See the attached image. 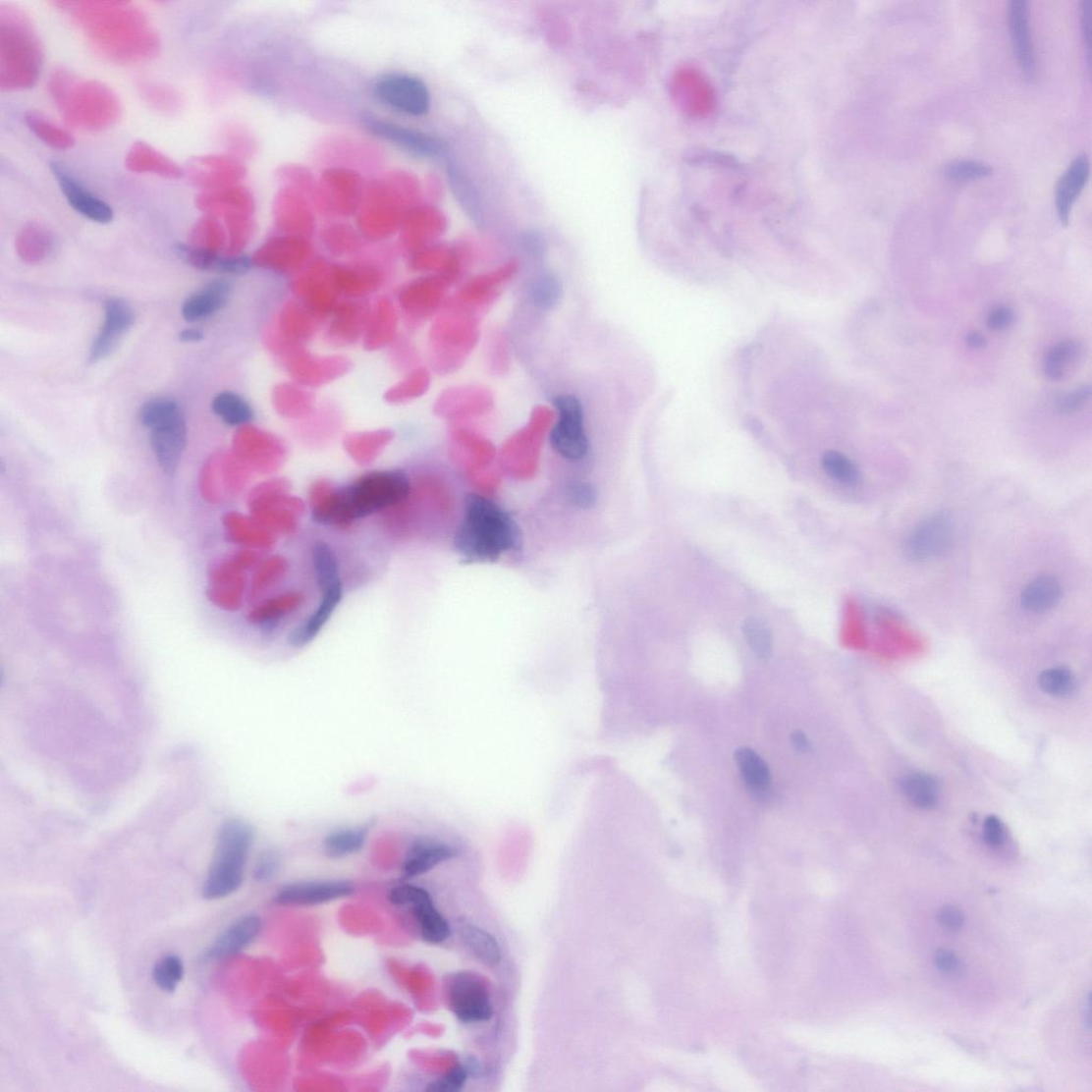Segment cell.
<instances>
[{
  "label": "cell",
  "mask_w": 1092,
  "mask_h": 1092,
  "mask_svg": "<svg viewBox=\"0 0 1092 1092\" xmlns=\"http://www.w3.org/2000/svg\"><path fill=\"white\" fill-rule=\"evenodd\" d=\"M99 53L119 62L154 56L158 39L141 11L123 2H62Z\"/></svg>",
  "instance_id": "cell-1"
},
{
  "label": "cell",
  "mask_w": 1092,
  "mask_h": 1092,
  "mask_svg": "<svg viewBox=\"0 0 1092 1092\" xmlns=\"http://www.w3.org/2000/svg\"><path fill=\"white\" fill-rule=\"evenodd\" d=\"M520 530L511 513L486 496H466L454 548L467 564L495 563L520 548Z\"/></svg>",
  "instance_id": "cell-2"
},
{
  "label": "cell",
  "mask_w": 1092,
  "mask_h": 1092,
  "mask_svg": "<svg viewBox=\"0 0 1092 1092\" xmlns=\"http://www.w3.org/2000/svg\"><path fill=\"white\" fill-rule=\"evenodd\" d=\"M410 493V479L405 470L372 471L331 494L328 503L314 512L321 524L347 525L399 505Z\"/></svg>",
  "instance_id": "cell-3"
},
{
  "label": "cell",
  "mask_w": 1092,
  "mask_h": 1092,
  "mask_svg": "<svg viewBox=\"0 0 1092 1092\" xmlns=\"http://www.w3.org/2000/svg\"><path fill=\"white\" fill-rule=\"evenodd\" d=\"M48 89L62 115L73 126L101 130L111 126L120 116L119 99L106 85L79 81L66 70L53 74Z\"/></svg>",
  "instance_id": "cell-4"
},
{
  "label": "cell",
  "mask_w": 1092,
  "mask_h": 1092,
  "mask_svg": "<svg viewBox=\"0 0 1092 1092\" xmlns=\"http://www.w3.org/2000/svg\"><path fill=\"white\" fill-rule=\"evenodd\" d=\"M42 65V49L21 11L0 10V83L4 89H25L35 83Z\"/></svg>",
  "instance_id": "cell-5"
},
{
  "label": "cell",
  "mask_w": 1092,
  "mask_h": 1092,
  "mask_svg": "<svg viewBox=\"0 0 1092 1092\" xmlns=\"http://www.w3.org/2000/svg\"><path fill=\"white\" fill-rule=\"evenodd\" d=\"M254 838L253 827L243 819L230 818L221 825L213 861L202 888L204 899H225L242 887Z\"/></svg>",
  "instance_id": "cell-6"
},
{
  "label": "cell",
  "mask_w": 1092,
  "mask_h": 1092,
  "mask_svg": "<svg viewBox=\"0 0 1092 1092\" xmlns=\"http://www.w3.org/2000/svg\"><path fill=\"white\" fill-rule=\"evenodd\" d=\"M553 405L558 416L550 432L552 449L567 462L584 461L590 451L584 407L573 394L556 396Z\"/></svg>",
  "instance_id": "cell-7"
},
{
  "label": "cell",
  "mask_w": 1092,
  "mask_h": 1092,
  "mask_svg": "<svg viewBox=\"0 0 1092 1092\" xmlns=\"http://www.w3.org/2000/svg\"><path fill=\"white\" fill-rule=\"evenodd\" d=\"M956 527L948 512H936L924 517L905 536L902 551L908 561L916 564L932 563L947 556L954 548Z\"/></svg>",
  "instance_id": "cell-8"
},
{
  "label": "cell",
  "mask_w": 1092,
  "mask_h": 1092,
  "mask_svg": "<svg viewBox=\"0 0 1092 1092\" xmlns=\"http://www.w3.org/2000/svg\"><path fill=\"white\" fill-rule=\"evenodd\" d=\"M670 90L681 113L693 121L710 119L717 109L718 96L712 80L696 65L679 67Z\"/></svg>",
  "instance_id": "cell-9"
},
{
  "label": "cell",
  "mask_w": 1092,
  "mask_h": 1092,
  "mask_svg": "<svg viewBox=\"0 0 1092 1092\" xmlns=\"http://www.w3.org/2000/svg\"><path fill=\"white\" fill-rule=\"evenodd\" d=\"M446 996L453 1013L464 1024L488 1022L494 1015L488 989L469 972H458L446 982Z\"/></svg>",
  "instance_id": "cell-10"
},
{
  "label": "cell",
  "mask_w": 1092,
  "mask_h": 1092,
  "mask_svg": "<svg viewBox=\"0 0 1092 1092\" xmlns=\"http://www.w3.org/2000/svg\"><path fill=\"white\" fill-rule=\"evenodd\" d=\"M390 901L400 907L411 909L420 937L431 945H440L451 937V926L437 909L429 892L423 888L405 884L393 888Z\"/></svg>",
  "instance_id": "cell-11"
},
{
  "label": "cell",
  "mask_w": 1092,
  "mask_h": 1092,
  "mask_svg": "<svg viewBox=\"0 0 1092 1092\" xmlns=\"http://www.w3.org/2000/svg\"><path fill=\"white\" fill-rule=\"evenodd\" d=\"M374 92L380 102L410 116H424L431 107L427 84L405 74L383 77L376 82Z\"/></svg>",
  "instance_id": "cell-12"
},
{
  "label": "cell",
  "mask_w": 1092,
  "mask_h": 1092,
  "mask_svg": "<svg viewBox=\"0 0 1092 1092\" xmlns=\"http://www.w3.org/2000/svg\"><path fill=\"white\" fill-rule=\"evenodd\" d=\"M148 430L151 449L159 467L165 474L175 475L188 445V423L183 410Z\"/></svg>",
  "instance_id": "cell-13"
},
{
  "label": "cell",
  "mask_w": 1092,
  "mask_h": 1092,
  "mask_svg": "<svg viewBox=\"0 0 1092 1092\" xmlns=\"http://www.w3.org/2000/svg\"><path fill=\"white\" fill-rule=\"evenodd\" d=\"M1009 28L1017 65L1028 82L1038 77V60L1031 27V9L1026 0H1012L1008 7Z\"/></svg>",
  "instance_id": "cell-14"
},
{
  "label": "cell",
  "mask_w": 1092,
  "mask_h": 1092,
  "mask_svg": "<svg viewBox=\"0 0 1092 1092\" xmlns=\"http://www.w3.org/2000/svg\"><path fill=\"white\" fill-rule=\"evenodd\" d=\"M365 127L370 134L415 156L436 158L446 154L443 142L426 133L377 118L366 119Z\"/></svg>",
  "instance_id": "cell-15"
},
{
  "label": "cell",
  "mask_w": 1092,
  "mask_h": 1092,
  "mask_svg": "<svg viewBox=\"0 0 1092 1092\" xmlns=\"http://www.w3.org/2000/svg\"><path fill=\"white\" fill-rule=\"evenodd\" d=\"M134 324L135 312L128 301L121 298H111L107 300L103 325L91 345L90 362L103 361L113 354Z\"/></svg>",
  "instance_id": "cell-16"
},
{
  "label": "cell",
  "mask_w": 1092,
  "mask_h": 1092,
  "mask_svg": "<svg viewBox=\"0 0 1092 1092\" xmlns=\"http://www.w3.org/2000/svg\"><path fill=\"white\" fill-rule=\"evenodd\" d=\"M354 887L341 880L301 881L283 887L276 895L281 905H316L349 898Z\"/></svg>",
  "instance_id": "cell-17"
},
{
  "label": "cell",
  "mask_w": 1092,
  "mask_h": 1092,
  "mask_svg": "<svg viewBox=\"0 0 1092 1092\" xmlns=\"http://www.w3.org/2000/svg\"><path fill=\"white\" fill-rule=\"evenodd\" d=\"M51 168L62 192L65 193L69 203L77 212L98 223H108L113 220V209L101 198L86 190L64 166L53 163Z\"/></svg>",
  "instance_id": "cell-18"
},
{
  "label": "cell",
  "mask_w": 1092,
  "mask_h": 1092,
  "mask_svg": "<svg viewBox=\"0 0 1092 1092\" xmlns=\"http://www.w3.org/2000/svg\"><path fill=\"white\" fill-rule=\"evenodd\" d=\"M262 929L257 915L247 914L228 926L215 939L203 955L206 961H221L238 955L249 947Z\"/></svg>",
  "instance_id": "cell-19"
},
{
  "label": "cell",
  "mask_w": 1092,
  "mask_h": 1092,
  "mask_svg": "<svg viewBox=\"0 0 1092 1092\" xmlns=\"http://www.w3.org/2000/svg\"><path fill=\"white\" fill-rule=\"evenodd\" d=\"M458 850L451 844L430 837L416 839L410 846L402 867L405 877L424 875L434 867L456 858Z\"/></svg>",
  "instance_id": "cell-20"
},
{
  "label": "cell",
  "mask_w": 1092,
  "mask_h": 1092,
  "mask_svg": "<svg viewBox=\"0 0 1092 1092\" xmlns=\"http://www.w3.org/2000/svg\"><path fill=\"white\" fill-rule=\"evenodd\" d=\"M1090 177V160L1085 153L1076 156L1065 170L1055 189V208L1064 226L1068 225L1074 204Z\"/></svg>",
  "instance_id": "cell-21"
},
{
  "label": "cell",
  "mask_w": 1092,
  "mask_h": 1092,
  "mask_svg": "<svg viewBox=\"0 0 1092 1092\" xmlns=\"http://www.w3.org/2000/svg\"><path fill=\"white\" fill-rule=\"evenodd\" d=\"M318 589L321 592V601L315 612L291 631L289 643L293 648H303L311 643L327 625L343 599L342 579Z\"/></svg>",
  "instance_id": "cell-22"
},
{
  "label": "cell",
  "mask_w": 1092,
  "mask_h": 1092,
  "mask_svg": "<svg viewBox=\"0 0 1092 1092\" xmlns=\"http://www.w3.org/2000/svg\"><path fill=\"white\" fill-rule=\"evenodd\" d=\"M231 292V284L227 280L209 282L185 300L182 306L183 318L195 322L212 317L225 307Z\"/></svg>",
  "instance_id": "cell-23"
},
{
  "label": "cell",
  "mask_w": 1092,
  "mask_h": 1092,
  "mask_svg": "<svg viewBox=\"0 0 1092 1092\" xmlns=\"http://www.w3.org/2000/svg\"><path fill=\"white\" fill-rule=\"evenodd\" d=\"M176 252L186 264L195 269L215 271L222 275H245L252 268L251 259L247 256H221L200 247L182 244L176 246Z\"/></svg>",
  "instance_id": "cell-24"
},
{
  "label": "cell",
  "mask_w": 1092,
  "mask_h": 1092,
  "mask_svg": "<svg viewBox=\"0 0 1092 1092\" xmlns=\"http://www.w3.org/2000/svg\"><path fill=\"white\" fill-rule=\"evenodd\" d=\"M1063 594V585L1057 576L1042 574L1027 582L1020 603L1029 614H1047L1060 604Z\"/></svg>",
  "instance_id": "cell-25"
},
{
  "label": "cell",
  "mask_w": 1092,
  "mask_h": 1092,
  "mask_svg": "<svg viewBox=\"0 0 1092 1092\" xmlns=\"http://www.w3.org/2000/svg\"><path fill=\"white\" fill-rule=\"evenodd\" d=\"M736 762L741 780L755 798L767 799L772 791V775L766 762L750 748L736 752Z\"/></svg>",
  "instance_id": "cell-26"
},
{
  "label": "cell",
  "mask_w": 1092,
  "mask_h": 1092,
  "mask_svg": "<svg viewBox=\"0 0 1092 1092\" xmlns=\"http://www.w3.org/2000/svg\"><path fill=\"white\" fill-rule=\"evenodd\" d=\"M128 168L134 172L155 173L159 177L178 179L183 175V170L172 160L158 153L147 144L136 143L127 158Z\"/></svg>",
  "instance_id": "cell-27"
},
{
  "label": "cell",
  "mask_w": 1092,
  "mask_h": 1092,
  "mask_svg": "<svg viewBox=\"0 0 1092 1092\" xmlns=\"http://www.w3.org/2000/svg\"><path fill=\"white\" fill-rule=\"evenodd\" d=\"M459 934L467 950L483 964L495 966L502 961L499 942L486 929L462 920L459 922Z\"/></svg>",
  "instance_id": "cell-28"
},
{
  "label": "cell",
  "mask_w": 1092,
  "mask_h": 1092,
  "mask_svg": "<svg viewBox=\"0 0 1092 1092\" xmlns=\"http://www.w3.org/2000/svg\"><path fill=\"white\" fill-rule=\"evenodd\" d=\"M375 822L370 821L362 826L344 828L333 831L324 841V850L331 859L349 857L361 850Z\"/></svg>",
  "instance_id": "cell-29"
},
{
  "label": "cell",
  "mask_w": 1092,
  "mask_h": 1092,
  "mask_svg": "<svg viewBox=\"0 0 1092 1092\" xmlns=\"http://www.w3.org/2000/svg\"><path fill=\"white\" fill-rule=\"evenodd\" d=\"M901 789L904 797L917 808L934 809L939 802L938 781L928 774L914 773L905 776L901 782Z\"/></svg>",
  "instance_id": "cell-30"
},
{
  "label": "cell",
  "mask_w": 1092,
  "mask_h": 1092,
  "mask_svg": "<svg viewBox=\"0 0 1092 1092\" xmlns=\"http://www.w3.org/2000/svg\"><path fill=\"white\" fill-rule=\"evenodd\" d=\"M212 410L223 423L231 427L249 424L254 418L250 404L239 394L230 391L221 392L215 396Z\"/></svg>",
  "instance_id": "cell-31"
},
{
  "label": "cell",
  "mask_w": 1092,
  "mask_h": 1092,
  "mask_svg": "<svg viewBox=\"0 0 1092 1092\" xmlns=\"http://www.w3.org/2000/svg\"><path fill=\"white\" fill-rule=\"evenodd\" d=\"M1082 355V346L1074 340H1065L1048 353L1045 359V374L1052 381H1061L1074 367Z\"/></svg>",
  "instance_id": "cell-32"
},
{
  "label": "cell",
  "mask_w": 1092,
  "mask_h": 1092,
  "mask_svg": "<svg viewBox=\"0 0 1092 1092\" xmlns=\"http://www.w3.org/2000/svg\"><path fill=\"white\" fill-rule=\"evenodd\" d=\"M821 464L825 473L840 485L846 487H857L862 480V474L859 466L855 464L847 456L836 452H826L821 459Z\"/></svg>",
  "instance_id": "cell-33"
},
{
  "label": "cell",
  "mask_w": 1092,
  "mask_h": 1092,
  "mask_svg": "<svg viewBox=\"0 0 1092 1092\" xmlns=\"http://www.w3.org/2000/svg\"><path fill=\"white\" fill-rule=\"evenodd\" d=\"M562 297L563 284L553 273H541L530 285V300L540 311H551Z\"/></svg>",
  "instance_id": "cell-34"
},
{
  "label": "cell",
  "mask_w": 1092,
  "mask_h": 1092,
  "mask_svg": "<svg viewBox=\"0 0 1092 1092\" xmlns=\"http://www.w3.org/2000/svg\"><path fill=\"white\" fill-rule=\"evenodd\" d=\"M449 172L453 190L457 196L461 198V202L466 208L468 214L473 216L477 221H480L483 214L482 204L475 184L470 181L464 170L453 165V163H451L449 167Z\"/></svg>",
  "instance_id": "cell-35"
},
{
  "label": "cell",
  "mask_w": 1092,
  "mask_h": 1092,
  "mask_svg": "<svg viewBox=\"0 0 1092 1092\" xmlns=\"http://www.w3.org/2000/svg\"><path fill=\"white\" fill-rule=\"evenodd\" d=\"M185 974L183 960L178 955L168 954L156 961L153 967V979L160 990L175 992L182 982Z\"/></svg>",
  "instance_id": "cell-36"
},
{
  "label": "cell",
  "mask_w": 1092,
  "mask_h": 1092,
  "mask_svg": "<svg viewBox=\"0 0 1092 1092\" xmlns=\"http://www.w3.org/2000/svg\"><path fill=\"white\" fill-rule=\"evenodd\" d=\"M1039 686L1049 696L1063 698L1069 696L1075 689V677L1066 667H1053L1041 673Z\"/></svg>",
  "instance_id": "cell-37"
},
{
  "label": "cell",
  "mask_w": 1092,
  "mask_h": 1092,
  "mask_svg": "<svg viewBox=\"0 0 1092 1092\" xmlns=\"http://www.w3.org/2000/svg\"><path fill=\"white\" fill-rule=\"evenodd\" d=\"M25 120H27L29 129L48 145L66 150L74 144L72 136L68 132L58 128L42 116L30 113L25 117Z\"/></svg>",
  "instance_id": "cell-38"
},
{
  "label": "cell",
  "mask_w": 1092,
  "mask_h": 1092,
  "mask_svg": "<svg viewBox=\"0 0 1092 1092\" xmlns=\"http://www.w3.org/2000/svg\"><path fill=\"white\" fill-rule=\"evenodd\" d=\"M742 634L751 651L760 659L766 660L773 651L771 629L758 618H749L742 626Z\"/></svg>",
  "instance_id": "cell-39"
},
{
  "label": "cell",
  "mask_w": 1092,
  "mask_h": 1092,
  "mask_svg": "<svg viewBox=\"0 0 1092 1092\" xmlns=\"http://www.w3.org/2000/svg\"><path fill=\"white\" fill-rule=\"evenodd\" d=\"M994 169L984 161L974 159H958L951 161L943 168V175L953 182H970L990 177Z\"/></svg>",
  "instance_id": "cell-40"
},
{
  "label": "cell",
  "mask_w": 1092,
  "mask_h": 1092,
  "mask_svg": "<svg viewBox=\"0 0 1092 1092\" xmlns=\"http://www.w3.org/2000/svg\"><path fill=\"white\" fill-rule=\"evenodd\" d=\"M140 93L148 105L163 113H176L183 104L179 93L165 85L145 82L140 84Z\"/></svg>",
  "instance_id": "cell-41"
},
{
  "label": "cell",
  "mask_w": 1092,
  "mask_h": 1092,
  "mask_svg": "<svg viewBox=\"0 0 1092 1092\" xmlns=\"http://www.w3.org/2000/svg\"><path fill=\"white\" fill-rule=\"evenodd\" d=\"M181 409V406L175 400L168 399V397H156V399L147 401L142 405L138 418L144 428L151 429L160 421L180 411Z\"/></svg>",
  "instance_id": "cell-42"
},
{
  "label": "cell",
  "mask_w": 1092,
  "mask_h": 1092,
  "mask_svg": "<svg viewBox=\"0 0 1092 1092\" xmlns=\"http://www.w3.org/2000/svg\"><path fill=\"white\" fill-rule=\"evenodd\" d=\"M282 867V855L275 849H266L258 854L253 868L257 883H268L275 878Z\"/></svg>",
  "instance_id": "cell-43"
},
{
  "label": "cell",
  "mask_w": 1092,
  "mask_h": 1092,
  "mask_svg": "<svg viewBox=\"0 0 1092 1092\" xmlns=\"http://www.w3.org/2000/svg\"><path fill=\"white\" fill-rule=\"evenodd\" d=\"M470 1073L466 1065H458L426 1088L429 1092H459L464 1089Z\"/></svg>",
  "instance_id": "cell-44"
},
{
  "label": "cell",
  "mask_w": 1092,
  "mask_h": 1092,
  "mask_svg": "<svg viewBox=\"0 0 1092 1092\" xmlns=\"http://www.w3.org/2000/svg\"><path fill=\"white\" fill-rule=\"evenodd\" d=\"M1092 389L1089 384L1086 386L1074 389L1069 393H1065L1060 396L1057 404L1058 411L1064 415H1071L1082 411V410L1090 403Z\"/></svg>",
  "instance_id": "cell-45"
},
{
  "label": "cell",
  "mask_w": 1092,
  "mask_h": 1092,
  "mask_svg": "<svg viewBox=\"0 0 1092 1092\" xmlns=\"http://www.w3.org/2000/svg\"><path fill=\"white\" fill-rule=\"evenodd\" d=\"M567 499L579 509H591L598 502V492L590 482L575 480L567 487Z\"/></svg>",
  "instance_id": "cell-46"
},
{
  "label": "cell",
  "mask_w": 1092,
  "mask_h": 1092,
  "mask_svg": "<svg viewBox=\"0 0 1092 1092\" xmlns=\"http://www.w3.org/2000/svg\"><path fill=\"white\" fill-rule=\"evenodd\" d=\"M983 838L989 847L999 848L1004 846L1007 841V830L999 817L991 815L985 819Z\"/></svg>",
  "instance_id": "cell-47"
},
{
  "label": "cell",
  "mask_w": 1092,
  "mask_h": 1092,
  "mask_svg": "<svg viewBox=\"0 0 1092 1092\" xmlns=\"http://www.w3.org/2000/svg\"><path fill=\"white\" fill-rule=\"evenodd\" d=\"M939 925L949 933H957L965 924L963 912L955 905H945L937 913Z\"/></svg>",
  "instance_id": "cell-48"
},
{
  "label": "cell",
  "mask_w": 1092,
  "mask_h": 1092,
  "mask_svg": "<svg viewBox=\"0 0 1092 1092\" xmlns=\"http://www.w3.org/2000/svg\"><path fill=\"white\" fill-rule=\"evenodd\" d=\"M934 965L940 973L946 975L957 974L962 969L959 956L948 949H940L935 953Z\"/></svg>",
  "instance_id": "cell-49"
},
{
  "label": "cell",
  "mask_w": 1092,
  "mask_h": 1092,
  "mask_svg": "<svg viewBox=\"0 0 1092 1092\" xmlns=\"http://www.w3.org/2000/svg\"><path fill=\"white\" fill-rule=\"evenodd\" d=\"M1014 321L1013 309L1010 306H997L992 308L986 318V325L991 331H1003L1009 329Z\"/></svg>",
  "instance_id": "cell-50"
},
{
  "label": "cell",
  "mask_w": 1092,
  "mask_h": 1092,
  "mask_svg": "<svg viewBox=\"0 0 1092 1092\" xmlns=\"http://www.w3.org/2000/svg\"><path fill=\"white\" fill-rule=\"evenodd\" d=\"M1081 29L1083 35V42L1087 54L1088 68L1090 70L1091 64V42H1092V2L1091 0H1083L1081 3Z\"/></svg>",
  "instance_id": "cell-51"
},
{
  "label": "cell",
  "mask_w": 1092,
  "mask_h": 1092,
  "mask_svg": "<svg viewBox=\"0 0 1092 1092\" xmlns=\"http://www.w3.org/2000/svg\"><path fill=\"white\" fill-rule=\"evenodd\" d=\"M524 251L531 257H541L546 251V242L544 236L537 231H528L522 236L520 240Z\"/></svg>",
  "instance_id": "cell-52"
},
{
  "label": "cell",
  "mask_w": 1092,
  "mask_h": 1092,
  "mask_svg": "<svg viewBox=\"0 0 1092 1092\" xmlns=\"http://www.w3.org/2000/svg\"><path fill=\"white\" fill-rule=\"evenodd\" d=\"M965 342H966V345L969 346L970 349L974 350V351H979V350L985 349V347L987 346V341H986L984 335L980 334L979 332H976V331H972L969 334H967L966 338H965Z\"/></svg>",
  "instance_id": "cell-53"
},
{
  "label": "cell",
  "mask_w": 1092,
  "mask_h": 1092,
  "mask_svg": "<svg viewBox=\"0 0 1092 1092\" xmlns=\"http://www.w3.org/2000/svg\"><path fill=\"white\" fill-rule=\"evenodd\" d=\"M792 746L801 752L808 751L811 748L809 738L806 737L805 735L799 731L795 732V734L792 736Z\"/></svg>",
  "instance_id": "cell-54"
},
{
  "label": "cell",
  "mask_w": 1092,
  "mask_h": 1092,
  "mask_svg": "<svg viewBox=\"0 0 1092 1092\" xmlns=\"http://www.w3.org/2000/svg\"><path fill=\"white\" fill-rule=\"evenodd\" d=\"M183 343H198L204 339V334L197 329H186L179 335Z\"/></svg>",
  "instance_id": "cell-55"
}]
</instances>
